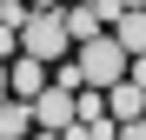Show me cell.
<instances>
[{"label": "cell", "instance_id": "8fae6325", "mask_svg": "<svg viewBox=\"0 0 146 140\" xmlns=\"http://www.w3.org/2000/svg\"><path fill=\"white\" fill-rule=\"evenodd\" d=\"M119 140H146V120H133V127H119Z\"/></svg>", "mask_w": 146, "mask_h": 140}, {"label": "cell", "instance_id": "8992f818", "mask_svg": "<svg viewBox=\"0 0 146 140\" xmlns=\"http://www.w3.org/2000/svg\"><path fill=\"white\" fill-rule=\"evenodd\" d=\"M33 100H0V140H33Z\"/></svg>", "mask_w": 146, "mask_h": 140}, {"label": "cell", "instance_id": "5bb4252c", "mask_svg": "<svg viewBox=\"0 0 146 140\" xmlns=\"http://www.w3.org/2000/svg\"><path fill=\"white\" fill-rule=\"evenodd\" d=\"M119 7H146V0H119Z\"/></svg>", "mask_w": 146, "mask_h": 140}, {"label": "cell", "instance_id": "277c9868", "mask_svg": "<svg viewBox=\"0 0 146 140\" xmlns=\"http://www.w3.org/2000/svg\"><path fill=\"white\" fill-rule=\"evenodd\" d=\"M46 87H53V74H46V60H33V54H20V60L7 67V93H13V100H40Z\"/></svg>", "mask_w": 146, "mask_h": 140}, {"label": "cell", "instance_id": "52a82bcc", "mask_svg": "<svg viewBox=\"0 0 146 140\" xmlns=\"http://www.w3.org/2000/svg\"><path fill=\"white\" fill-rule=\"evenodd\" d=\"M113 40L139 60V54H146V7H126V13H119V20H113Z\"/></svg>", "mask_w": 146, "mask_h": 140}, {"label": "cell", "instance_id": "30bf717a", "mask_svg": "<svg viewBox=\"0 0 146 140\" xmlns=\"http://www.w3.org/2000/svg\"><path fill=\"white\" fill-rule=\"evenodd\" d=\"M126 80H133V87H146V54H139V60L126 67Z\"/></svg>", "mask_w": 146, "mask_h": 140}, {"label": "cell", "instance_id": "9c48e42d", "mask_svg": "<svg viewBox=\"0 0 146 140\" xmlns=\"http://www.w3.org/2000/svg\"><path fill=\"white\" fill-rule=\"evenodd\" d=\"M0 60H20V33L13 27H0Z\"/></svg>", "mask_w": 146, "mask_h": 140}, {"label": "cell", "instance_id": "7a4b0ae2", "mask_svg": "<svg viewBox=\"0 0 146 140\" xmlns=\"http://www.w3.org/2000/svg\"><path fill=\"white\" fill-rule=\"evenodd\" d=\"M66 47H73V33H66V7L60 13H27V27H20V54H33V60H66Z\"/></svg>", "mask_w": 146, "mask_h": 140}, {"label": "cell", "instance_id": "5b68a950", "mask_svg": "<svg viewBox=\"0 0 146 140\" xmlns=\"http://www.w3.org/2000/svg\"><path fill=\"white\" fill-rule=\"evenodd\" d=\"M106 113L119 127H133V120H146V87H133V80H119V87H106Z\"/></svg>", "mask_w": 146, "mask_h": 140}, {"label": "cell", "instance_id": "ba28073f", "mask_svg": "<svg viewBox=\"0 0 146 140\" xmlns=\"http://www.w3.org/2000/svg\"><path fill=\"white\" fill-rule=\"evenodd\" d=\"M66 33H73V47H80V40H93V33H106V27H100V13H93L86 0H80V7H66Z\"/></svg>", "mask_w": 146, "mask_h": 140}, {"label": "cell", "instance_id": "7c38bea8", "mask_svg": "<svg viewBox=\"0 0 146 140\" xmlns=\"http://www.w3.org/2000/svg\"><path fill=\"white\" fill-rule=\"evenodd\" d=\"M27 7H33V13H60V0H27Z\"/></svg>", "mask_w": 146, "mask_h": 140}, {"label": "cell", "instance_id": "3957f363", "mask_svg": "<svg viewBox=\"0 0 146 140\" xmlns=\"http://www.w3.org/2000/svg\"><path fill=\"white\" fill-rule=\"evenodd\" d=\"M33 127H46V133H66V127H80V93L53 80V87L33 100Z\"/></svg>", "mask_w": 146, "mask_h": 140}, {"label": "cell", "instance_id": "6da1fadb", "mask_svg": "<svg viewBox=\"0 0 146 140\" xmlns=\"http://www.w3.org/2000/svg\"><path fill=\"white\" fill-rule=\"evenodd\" d=\"M126 67H133V54H126V47H119L113 33H93V40H80V47H73V60H60V67H53V80H60V87H73V93H80V87L106 93V87H119V80H126Z\"/></svg>", "mask_w": 146, "mask_h": 140}, {"label": "cell", "instance_id": "4fadbf2b", "mask_svg": "<svg viewBox=\"0 0 146 140\" xmlns=\"http://www.w3.org/2000/svg\"><path fill=\"white\" fill-rule=\"evenodd\" d=\"M33 140H66V133H46V127H40V133H33Z\"/></svg>", "mask_w": 146, "mask_h": 140}, {"label": "cell", "instance_id": "9a60e30c", "mask_svg": "<svg viewBox=\"0 0 146 140\" xmlns=\"http://www.w3.org/2000/svg\"><path fill=\"white\" fill-rule=\"evenodd\" d=\"M0 100H7V74H0Z\"/></svg>", "mask_w": 146, "mask_h": 140}]
</instances>
